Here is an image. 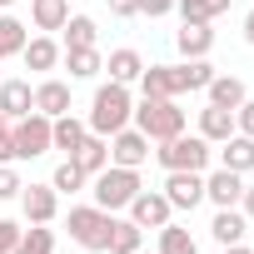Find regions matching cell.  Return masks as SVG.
I'll return each mask as SVG.
<instances>
[{"mask_svg":"<svg viewBox=\"0 0 254 254\" xmlns=\"http://www.w3.org/2000/svg\"><path fill=\"white\" fill-rule=\"evenodd\" d=\"M130 115H135V100H130V85H100L95 90V105H90V135H120L125 130V125H130Z\"/></svg>","mask_w":254,"mask_h":254,"instance_id":"obj_1","label":"cell"},{"mask_svg":"<svg viewBox=\"0 0 254 254\" xmlns=\"http://www.w3.org/2000/svg\"><path fill=\"white\" fill-rule=\"evenodd\" d=\"M30 5H35V0H30Z\"/></svg>","mask_w":254,"mask_h":254,"instance_id":"obj_44","label":"cell"},{"mask_svg":"<svg viewBox=\"0 0 254 254\" xmlns=\"http://www.w3.org/2000/svg\"><path fill=\"white\" fill-rule=\"evenodd\" d=\"M135 254H145V249H135Z\"/></svg>","mask_w":254,"mask_h":254,"instance_id":"obj_43","label":"cell"},{"mask_svg":"<svg viewBox=\"0 0 254 254\" xmlns=\"http://www.w3.org/2000/svg\"><path fill=\"white\" fill-rule=\"evenodd\" d=\"M60 60H65V70H70V80H95V75L105 70V55H100L95 45H90V50H65Z\"/></svg>","mask_w":254,"mask_h":254,"instance_id":"obj_23","label":"cell"},{"mask_svg":"<svg viewBox=\"0 0 254 254\" xmlns=\"http://www.w3.org/2000/svg\"><path fill=\"white\" fill-rule=\"evenodd\" d=\"M155 160H160L165 170H194V175H204V165H209V140H204V135H175V140H160Z\"/></svg>","mask_w":254,"mask_h":254,"instance_id":"obj_5","label":"cell"},{"mask_svg":"<svg viewBox=\"0 0 254 254\" xmlns=\"http://www.w3.org/2000/svg\"><path fill=\"white\" fill-rule=\"evenodd\" d=\"M30 110H35V90H30V80H0V115L25 120Z\"/></svg>","mask_w":254,"mask_h":254,"instance_id":"obj_14","label":"cell"},{"mask_svg":"<svg viewBox=\"0 0 254 254\" xmlns=\"http://www.w3.org/2000/svg\"><path fill=\"white\" fill-rule=\"evenodd\" d=\"M130 219L140 224V229H165L170 219H175V209H170V199H165V190H140L130 204Z\"/></svg>","mask_w":254,"mask_h":254,"instance_id":"obj_7","label":"cell"},{"mask_svg":"<svg viewBox=\"0 0 254 254\" xmlns=\"http://www.w3.org/2000/svg\"><path fill=\"white\" fill-rule=\"evenodd\" d=\"M105 70H110V80H115V85H135V80H140V70H145V60H140V50H110Z\"/></svg>","mask_w":254,"mask_h":254,"instance_id":"obj_22","label":"cell"},{"mask_svg":"<svg viewBox=\"0 0 254 254\" xmlns=\"http://www.w3.org/2000/svg\"><path fill=\"white\" fill-rule=\"evenodd\" d=\"M170 10H175V0H140V15H150V20H160Z\"/></svg>","mask_w":254,"mask_h":254,"instance_id":"obj_37","label":"cell"},{"mask_svg":"<svg viewBox=\"0 0 254 254\" xmlns=\"http://www.w3.org/2000/svg\"><path fill=\"white\" fill-rule=\"evenodd\" d=\"M150 160V140L140 135V130H130L125 125L120 135H110V165H125V170H140Z\"/></svg>","mask_w":254,"mask_h":254,"instance_id":"obj_9","label":"cell"},{"mask_svg":"<svg viewBox=\"0 0 254 254\" xmlns=\"http://www.w3.org/2000/svg\"><path fill=\"white\" fill-rule=\"evenodd\" d=\"M110 15H120V20L140 15V0H110Z\"/></svg>","mask_w":254,"mask_h":254,"instance_id":"obj_38","label":"cell"},{"mask_svg":"<svg viewBox=\"0 0 254 254\" xmlns=\"http://www.w3.org/2000/svg\"><path fill=\"white\" fill-rule=\"evenodd\" d=\"M50 185H55V194H80V190L90 185V175H85V170H80L75 160H65V165H60V170L50 175Z\"/></svg>","mask_w":254,"mask_h":254,"instance_id":"obj_32","label":"cell"},{"mask_svg":"<svg viewBox=\"0 0 254 254\" xmlns=\"http://www.w3.org/2000/svg\"><path fill=\"white\" fill-rule=\"evenodd\" d=\"M70 160H75L85 175H100V170L110 165V140H105V135H85V140L70 150Z\"/></svg>","mask_w":254,"mask_h":254,"instance_id":"obj_16","label":"cell"},{"mask_svg":"<svg viewBox=\"0 0 254 254\" xmlns=\"http://www.w3.org/2000/svg\"><path fill=\"white\" fill-rule=\"evenodd\" d=\"M25 40H30V25H20L15 15H0V60L20 55V50H25Z\"/></svg>","mask_w":254,"mask_h":254,"instance_id":"obj_28","label":"cell"},{"mask_svg":"<svg viewBox=\"0 0 254 254\" xmlns=\"http://www.w3.org/2000/svg\"><path fill=\"white\" fill-rule=\"evenodd\" d=\"M15 244H20V224L15 219H0V254H10Z\"/></svg>","mask_w":254,"mask_h":254,"instance_id":"obj_35","label":"cell"},{"mask_svg":"<svg viewBox=\"0 0 254 254\" xmlns=\"http://www.w3.org/2000/svg\"><path fill=\"white\" fill-rule=\"evenodd\" d=\"M239 194H244V175H234V170H214V175H204V199L214 204V209H234L239 204Z\"/></svg>","mask_w":254,"mask_h":254,"instance_id":"obj_11","label":"cell"},{"mask_svg":"<svg viewBox=\"0 0 254 254\" xmlns=\"http://www.w3.org/2000/svg\"><path fill=\"white\" fill-rule=\"evenodd\" d=\"M20 190H25V185H20V175H15L10 165H0V199H15Z\"/></svg>","mask_w":254,"mask_h":254,"instance_id":"obj_33","label":"cell"},{"mask_svg":"<svg viewBox=\"0 0 254 254\" xmlns=\"http://www.w3.org/2000/svg\"><path fill=\"white\" fill-rule=\"evenodd\" d=\"M140 95H150V100H175V95H185L180 65H145V70H140Z\"/></svg>","mask_w":254,"mask_h":254,"instance_id":"obj_10","label":"cell"},{"mask_svg":"<svg viewBox=\"0 0 254 254\" xmlns=\"http://www.w3.org/2000/svg\"><path fill=\"white\" fill-rule=\"evenodd\" d=\"M135 249H145V229H140L135 219H115L110 249H105V254H135Z\"/></svg>","mask_w":254,"mask_h":254,"instance_id":"obj_25","label":"cell"},{"mask_svg":"<svg viewBox=\"0 0 254 254\" xmlns=\"http://www.w3.org/2000/svg\"><path fill=\"white\" fill-rule=\"evenodd\" d=\"M224 254H254V249H244V244H224Z\"/></svg>","mask_w":254,"mask_h":254,"instance_id":"obj_41","label":"cell"},{"mask_svg":"<svg viewBox=\"0 0 254 254\" xmlns=\"http://www.w3.org/2000/svg\"><path fill=\"white\" fill-rule=\"evenodd\" d=\"M165 199H170V209L190 214L204 199V175H194V170H165Z\"/></svg>","mask_w":254,"mask_h":254,"instance_id":"obj_8","label":"cell"},{"mask_svg":"<svg viewBox=\"0 0 254 254\" xmlns=\"http://www.w3.org/2000/svg\"><path fill=\"white\" fill-rule=\"evenodd\" d=\"M70 239L90 254H105L110 249V229H115V214L100 209V204H70V219H65Z\"/></svg>","mask_w":254,"mask_h":254,"instance_id":"obj_3","label":"cell"},{"mask_svg":"<svg viewBox=\"0 0 254 254\" xmlns=\"http://www.w3.org/2000/svg\"><path fill=\"white\" fill-rule=\"evenodd\" d=\"M35 110L50 115V120L55 115H70V85L65 80H40L35 85Z\"/></svg>","mask_w":254,"mask_h":254,"instance_id":"obj_19","label":"cell"},{"mask_svg":"<svg viewBox=\"0 0 254 254\" xmlns=\"http://www.w3.org/2000/svg\"><path fill=\"white\" fill-rule=\"evenodd\" d=\"M234 130H239V135H249V140H254V100H244V105H239V110H234Z\"/></svg>","mask_w":254,"mask_h":254,"instance_id":"obj_34","label":"cell"},{"mask_svg":"<svg viewBox=\"0 0 254 254\" xmlns=\"http://www.w3.org/2000/svg\"><path fill=\"white\" fill-rule=\"evenodd\" d=\"M35 30H60L70 20V0H35Z\"/></svg>","mask_w":254,"mask_h":254,"instance_id":"obj_30","label":"cell"},{"mask_svg":"<svg viewBox=\"0 0 254 254\" xmlns=\"http://www.w3.org/2000/svg\"><path fill=\"white\" fill-rule=\"evenodd\" d=\"M244 40H249V45H254V10H249V15H244Z\"/></svg>","mask_w":254,"mask_h":254,"instance_id":"obj_40","label":"cell"},{"mask_svg":"<svg viewBox=\"0 0 254 254\" xmlns=\"http://www.w3.org/2000/svg\"><path fill=\"white\" fill-rule=\"evenodd\" d=\"M199 135H204L209 145H224V140L234 135V110H219V105H204V110H199Z\"/></svg>","mask_w":254,"mask_h":254,"instance_id":"obj_21","label":"cell"},{"mask_svg":"<svg viewBox=\"0 0 254 254\" xmlns=\"http://www.w3.org/2000/svg\"><path fill=\"white\" fill-rule=\"evenodd\" d=\"M10 115H0V165H5V160H15V150H10Z\"/></svg>","mask_w":254,"mask_h":254,"instance_id":"obj_36","label":"cell"},{"mask_svg":"<svg viewBox=\"0 0 254 254\" xmlns=\"http://www.w3.org/2000/svg\"><path fill=\"white\" fill-rule=\"evenodd\" d=\"M85 135H90V125L75 120V115H55V120H50V150H65V155H70Z\"/></svg>","mask_w":254,"mask_h":254,"instance_id":"obj_20","label":"cell"},{"mask_svg":"<svg viewBox=\"0 0 254 254\" xmlns=\"http://www.w3.org/2000/svg\"><path fill=\"white\" fill-rule=\"evenodd\" d=\"M10 5H15V0H0V10H10Z\"/></svg>","mask_w":254,"mask_h":254,"instance_id":"obj_42","label":"cell"},{"mask_svg":"<svg viewBox=\"0 0 254 254\" xmlns=\"http://www.w3.org/2000/svg\"><path fill=\"white\" fill-rule=\"evenodd\" d=\"M90 185H95V190H90L95 204L110 209V214L125 209V204H130V199L145 190V185H140V170H125V165H105L100 175H90Z\"/></svg>","mask_w":254,"mask_h":254,"instance_id":"obj_4","label":"cell"},{"mask_svg":"<svg viewBox=\"0 0 254 254\" xmlns=\"http://www.w3.org/2000/svg\"><path fill=\"white\" fill-rule=\"evenodd\" d=\"M219 165H224V170H234V175H249V170H254V140L234 130V135L219 145Z\"/></svg>","mask_w":254,"mask_h":254,"instance_id":"obj_17","label":"cell"},{"mask_svg":"<svg viewBox=\"0 0 254 254\" xmlns=\"http://www.w3.org/2000/svg\"><path fill=\"white\" fill-rule=\"evenodd\" d=\"M10 150H15V160H40V155H50V115L30 110L25 120H15V125H10Z\"/></svg>","mask_w":254,"mask_h":254,"instance_id":"obj_6","label":"cell"},{"mask_svg":"<svg viewBox=\"0 0 254 254\" xmlns=\"http://www.w3.org/2000/svg\"><path fill=\"white\" fill-rule=\"evenodd\" d=\"M20 55H25V70H55L60 55H65V45H55L50 35H30Z\"/></svg>","mask_w":254,"mask_h":254,"instance_id":"obj_18","label":"cell"},{"mask_svg":"<svg viewBox=\"0 0 254 254\" xmlns=\"http://www.w3.org/2000/svg\"><path fill=\"white\" fill-rule=\"evenodd\" d=\"M175 45H180V55H185V60H204V55L214 50V30H209V25H199V20H180Z\"/></svg>","mask_w":254,"mask_h":254,"instance_id":"obj_13","label":"cell"},{"mask_svg":"<svg viewBox=\"0 0 254 254\" xmlns=\"http://www.w3.org/2000/svg\"><path fill=\"white\" fill-rule=\"evenodd\" d=\"M204 95H209V105H219V110H239V105L249 100V90H244L239 75H214V80L204 85Z\"/></svg>","mask_w":254,"mask_h":254,"instance_id":"obj_15","label":"cell"},{"mask_svg":"<svg viewBox=\"0 0 254 254\" xmlns=\"http://www.w3.org/2000/svg\"><path fill=\"white\" fill-rule=\"evenodd\" d=\"M20 209H25L30 224H50V219L60 214V194H55V185H25V190H20Z\"/></svg>","mask_w":254,"mask_h":254,"instance_id":"obj_12","label":"cell"},{"mask_svg":"<svg viewBox=\"0 0 254 254\" xmlns=\"http://www.w3.org/2000/svg\"><path fill=\"white\" fill-rule=\"evenodd\" d=\"M60 30H65V50H90L95 45V20L90 15H70Z\"/></svg>","mask_w":254,"mask_h":254,"instance_id":"obj_31","label":"cell"},{"mask_svg":"<svg viewBox=\"0 0 254 254\" xmlns=\"http://www.w3.org/2000/svg\"><path fill=\"white\" fill-rule=\"evenodd\" d=\"M130 120H135V130H140L145 140H155V145H160V140L185 135V120H190V115H185L175 100H150V95H145V100L135 105V115H130Z\"/></svg>","mask_w":254,"mask_h":254,"instance_id":"obj_2","label":"cell"},{"mask_svg":"<svg viewBox=\"0 0 254 254\" xmlns=\"http://www.w3.org/2000/svg\"><path fill=\"white\" fill-rule=\"evenodd\" d=\"M10 254H55V234H50V224H30V229H20V244H15Z\"/></svg>","mask_w":254,"mask_h":254,"instance_id":"obj_29","label":"cell"},{"mask_svg":"<svg viewBox=\"0 0 254 254\" xmlns=\"http://www.w3.org/2000/svg\"><path fill=\"white\" fill-rule=\"evenodd\" d=\"M155 254H199V244H194V234H190L185 224L170 219V224L160 229V249H155Z\"/></svg>","mask_w":254,"mask_h":254,"instance_id":"obj_27","label":"cell"},{"mask_svg":"<svg viewBox=\"0 0 254 254\" xmlns=\"http://www.w3.org/2000/svg\"><path fill=\"white\" fill-rule=\"evenodd\" d=\"M239 209H244V219L254 224V185H244V194H239Z\"/></svg>","mask_w":254,"mask_h":254,"instance_id":"obj_39","label":"cell"},{"mask_svg":"<svg viewBox=\"0 0 254 254\" xmlns=\"http://www.w3.org/2000/svg\"><path fill=\"white\" fill-rule=\"evenodd\" d=\"M244 229H249V219H244V209L234 204V209H219L214 214V224H209V234L219 239V244H239L244 239Z\"/></svg>","mask_w":254,"mask_h":254,"instance_id":"obj_24","label":"cell"},{"mask_svg":"<svg viewBox=\"0 0 254 254\" xmlns=\"http://www.w3.org/2000/svg\"><path fill=\"white\" fill-rule=\"evenodd\" d=\"M175 10H180V20H199V25H214V20L229 10V0H175Z\"/></svg>","mask_w":254,"mask_h":254,"instance_id":"obj_26","label":"cell"}]
</instances>
